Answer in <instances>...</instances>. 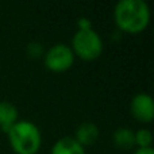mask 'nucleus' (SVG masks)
<instances>
[{"instance_id":"nucleus-8","label":"nucleus","mask_w":154,"mask_h":154,"mask_svg":"<svg viewBox=\"0 0 154 154\" xmlns=\"http://www.w3.org/2000/svg\"><path fill=\"white\" fill-rule=\"evenodd\" d=\"M50 154H85V150L73 137H64L53 145Z\"/></svg>"},{"instance_id":"nucleus-2","label":"nucleus","mask_w":154,"mask_h":154,"mask_svg":"<svg viewBox=\"0 0 154 154\" xmlns=\"http://www.w3.org/2000/svg\"><path fill=\"white\" fill-rule=\"evenodd\" d=\"M10 145L18 154H35L41 147V133L29 120H18L7 133Z\"/></svg>"},{"instance_id":"nucleus-3","label":"nucleus","mask_w":154,"mask_h":154,"mask_svg":"<svg viewBox=\"0 0 154 154\" xmlns=\"http://www.w3.org/2000/svg\"><path fill=\"white\" fill-rule=\"evenodd\" d=\"M72 46L73 53H76L80 58L87 60V61L97 58L103 51L101 38L92 27L85 30H79L73 35Z\"/></svg>"},{"instance_id":"nucleus-13","label":"nucleus","mask_w":154,"mask_h":154,"mask_svg":"<svg viewBox=\"0 0 154 154\" xmlns=\"http://www.w3.org/2000/svg\"><path fill=\"white\" fill-rule=\"evenodd\" d=\"M134 154H154V150L153 147H139L134 152Z\"/></svg>"},{"instance_id":"nucleus-12","label":"nucleus","mask_w":154,"mask_h":154,"mask_svg":"<svg viewBox=\"0 0 154 154\" xmlns=\"http://www.w3.org/2000/svg\"><path fill=\"white\" fill-rule=\"evenodd\" d=\"M79 24V30H85V29H91V20L87 18H81L77 22Z\"/></svg>"},{"instance_id":"nucleus-5","label":"nucleus","mask_w":154,"mask_h":154,"mask_svg":"<svg viewBox=\"0 0 154 154\" xmlns=\"http://www.w3.org/2000/svg\"><path fill=\"white\" fill-rule=\"evenodd\" d=\"M130 111L133 116L139 122H152L154 116V101L152 96L143 92L135 95L131 100Z\"/></svg>"},{"instance_id":"nucleus-1","label":"nucleus","mask_w":154,"mask_h":154,"mask_svg":"<svg viewBox=\"0 0 154 154\" xmlns=\"http://www.w3.org/2000/svg\"><path fill=\"white\" fill-rule=\"evenodd\" d=\"M114 18L122 31L137 34L149 24V5L143 0H120L115 5Z\"/></svg>"},{"instance_id":"nucleus-4","label":"nucleus","mask_w":154,"mask_h":154,"mask_svg":"<svg viewBox=\"0 0 154 154\" xmlns=\"http://www.w3.org/2000/svg\"><path fill=\"white\" fill-rule=\"evenodd\" d=\"M75 62V53L69 46L64 43H57L51 46L45 56V64L53 72L68 70Z\"/></svg>"},{"instance_id":"nucleus-9","label":"nucleus","mask_w":154,"mask_h":154,"mask_svg":"<svg viewBox=\"0 0 154 154\" xmlns=\"http://www.w3.org/2000/svg\"><path fill=\"white\" fill-rule=\"evenodd\" d=\"M114 143L119 149L130 150L135 145L134 141V131L128 127H119L114 133Z\"/></svg>"},{"instance_id":"nucleus-11","label":"nucleus","mask_w":154,"mask_h":154,"mask_svg":"<svg viewBox=\"0 0 154 154\" xmlns=\"http://www.w3.org/2000/svg\"><path fill=\"white\" fill-rule=\"evenodd\" d=\"M29 53L31 54V56H39L41 53H42V46L39 45V43L37 42H31L29 46Z\"/></svg>"},{"instance_id":"nucleus-6","label":"nucleus","mask_w":154,"mask_h":154,"mask_svg":"<svg viewBox=\"0 0 154 154\" xmlns=\"http://www.w3.org/2000/svg\"><path fill=\"white\" fill-rule=\"evenodd\" d=\"M97 138H99V128L95 123L85 122V123H81V125L77 127L75 139L82 147L93 145L97 141Z\"/></svg>"},{"instance_id":"nucleus-10","label":"nucleus","mask_w":154,"mask_h":154,"mask_svg":"<svg viewBox=\"0 0 154 154\" xmlns=\"http://www.w3.org/2000/svg\"><path fill=\"white\" fill-rule=\"evenodd\" d=\"M134 141H135V145H138L139 147H152V141L153 137L152 133L146 128H141L137 133H134Z\"/></svg>"},{"instance_id":"nucleus-7","label":"nucleus","mask_w":154,"mask_h":154,"mask_svg":"<svg viewBox=\"0 0 154 154\" xmlns=\"http://www.w3.org/2000/svg\"><path fill=\"white\" fill-rule=\"evenodd\" d=\"M18 122V109L10 101H0V128L8 133L10 128Z\"/></svg>"}]
</instances>
